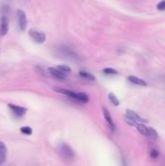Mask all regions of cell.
Listing matches in <instances>:
<instances>
[{"label":"cell","instance_id":"cell-1","mask_svg":"<svg viewBox=\"0 0 165 166\" xmlns=\"http://www.w3.org/2000/svg\"><path fill=\"white\" fill-rule=\"evenodd\" d=\"M17 17H18V23L20 28L21 30H24L27 25V19L25 13L23 10H18L17 11Z\"/></svg>","mask_w":165,"mask_h":166},{"label":"cell","instance_id":"cell-2","mask_svg":"<svg viewBox=\"0 0 165 166\" xmlns=\"http://www.w3.org/2000/svg\"><path fill=\"white\" fill-rule=\"evenodd\" d=\"M29 36L31 37L36 43H39V44L44 43L46 40V35L41 31H37V30H30Z\"/></svg>","mask_w":165,"mask_h":166},{"label":"cell","instance_id":"cell-3","mask_svg":"<svg viewBox=\"0 0 165 166\" xmlns=\"http://www.w3.org/2000/svg\"><path fill=\"white\" fill-rule=\"evenodd\" d=\"M60 152H61V154L63 155L64 157H66V158H69L71 159L74 157V152L72 150V148L70 146H68L67 144H61V146H60Z\"/></svg>","mask_w":165,"mask_h":166},{"label":"cell","instance_id":"cell-4","mask_svg":"<svg viewBox=\"0 0 165 166\" xmlns=\"http://www.w3.org/2000/svg\"><path fill=\"white\" fill-rule=\"evenodd\" d=\"M9 29V21L6 16H3L1 17V21H0V35L1 36H5Z\"/></svg>","mask_w":165,"mask_h":166},{"label":"cell","instance_id":"cell-5","mask_svg":"<svg viewBox=\"0 0 165 166\" xmlns=\"http://www.w3.org/2000/svg\"><path fill=\"white\" fill-rule=\"evenodd\" d=\"M8 107L11 109L12 112L14 113L17 117H23V116H24V114L26 113V111H27L26 108L20 107V106H17V105H13V104H8Z\"/></svg>","mask_w":165,"mask_h":166},{"label":"cell","instance_id":"cell-6","mask_svg":"<svg viewBox=\"0 0 165 166\" xmlns=\"http://www.w3.org/2000/svg\"><path fill=\"white\" fill-rule=\"evenodd\" d=\"M49 70V73L51 74V76H54L56 79H60V80H65L66 79V73H64L62 71H60L58 68H54V67H50L48 68Z\"/></svg>","mask_w":165,"mask_h":166},{"label":"cell","instance_id":"cell-7","mask_svg":"<svg viewBox=\"0 0 165 166\" xmlns=\"http://www.w3.org/2000/svg\"><path fill=\"white\" fill-rule=\"evenodd\" d=\"M126 117H129L130 120H132L133 121H135V122H144V121H147L146 120L144 119H142V117L138 115V114H136L135 112H133L131 110H129V109H127L126 111Z\"/></svg>","mask_w":165,"mask_h":166},{"label":"cell","instance_id":"cell-8","mask_svg":"<svg viewBox=\"0 0 165 166\" xmlns=\"http://www.w3.org/2000/svg\"><path fill=\"white\" fill-rule=\"evenodd\" d=\"M54 90L58 91L59 93H62V94H65L69 96L70 98L76 100L77 101V93L74 92V91H71V90H68V89H61V87H54Z\"/></svg>","mask_w":165,"mask_h":166},{"label":"cell","instance_id":"cell-9","mask_svg":"<svg viewBox=\"0 0 165 166\" xmlns=\"http://www.w3.org/2000/svg\"><path fill=\"white\" fill-rule=\"evenodd\" d=\"M128 81L131 82L132 84H134V85H138V86H148V84L144 80H142V79H140V78H137L135 76H129Z\"/></svg>","mask_w":165,"mask_h":166},{"label":"cell","instance_id":"cell-10","mask_svg":"<svg viewBox=\"0 0 165 166\" xmlns=\"http://www.w3.org/2000/svg\"><path fill=\"white\" fill-rule=\"evenodd\" d=\"M103 114H104V117H105L106 121L108 122V124H109L110 127L114 130L115 129V124H114V121H113V120H112V117L110 115L109 111H108L106 108H103Z\"/></svg>","mask_w":165,"mask_h":166},{"label":"cell","instance_id":"cell-11","mask_svg":"<svg viewBox=\"0 0 165 166\" xmlns=\"http://www.w3.org/2000/svg\"><path fill=\"white\" fill-rule=\"evenodd\" d=\"M135 126L137 127V129L139 130V132L141 134H143L144 136L149 137V127H147L145 124H139V122H136Z\"/></svg>","mask_w":165,"mask_h":166},{"label":"cell","instance_id":"cell-12","mask_svg":"<svg viewBox=\"0 0 165 166\" xmlns=\"http://www.w3.org/2000/svg\"><path fill=\"white\" fill-rule=\"evenodd\" d=\"M7 156V148L5 146V144L0 141V161H5Z\"/></svg>","mask_w":165,"mask_h":166},{"label":"cell","instance_id":"cell-13","mask_svg":"<svg viewBox=\"0 0 165 166\" xmlns=\"http://www.w3.org/2000/svg\"><path fill=\"white\" fill-rule=\"evenodd\" d=\"M89 95L84 92H79L77 93V101L82 102V103H88L89 102Z\"/></svg>","mask_w":165,"mask_h":166},{"label":"cell","instance_id":"cell-14","mask_svg":"<svg viewBox=\"0 0 165 166\" xmlns=\"http://www.w3.org/2000/svg\"><path fill=\"white\" fill-rule=\"evenodd\" d=\"M79 75L84 78V79H86V80H89V81H94L95 80V77L92 75V74H90L89 72H86V71H80Z\"/></svg>","mask_w":165,"mask_h":166},{"label":"cell","instance_id":"cell-15","mask_svg":"<svg viewBox=\"0 0 165 166\" xmlns=\"http://www.w3.org/2000/svg\"><path fill=\"white\" fill-rule=\"evenodd\" d=\"M108 96H109V99H110V101L112 102L113 105H115V106H119V105H120V100L117 98V96L114 93L110 92Z\"/></svg>","mask_w":165,"mask_h":166},{"label":"cell","instance_id":"cell-16","mask_svg":"<svg viewBox=\"0 0 165 166\" xmlns=\"http://www.w3.org/2000/svg\"><path fill=\"white\" fill-rule=\"evenodd\" d=\"M20 132L24 134V135H31L32 134V129L31 127H29V126H23V127H20Z\"/></svg>","mask_w":165,"mask_h":166},{"label":"cell","instance_id":"cell-17","mask_svg":"<svg viewBox=\"0 0 165 166\" xmlns=\"http://www.w3.org/2000/svg\"><path fill=\"white\" fill-rule=\"evenodd\" d=\"M103 73L106 74V75H117L118 71L114 68H105L103 69Z\"/></svg>","mask_w":165,"mask_h":166},{"label":"cell","instance_id":"cell-18","mask_svg":"<svg viewBox=\"0 0 165 166\" xmlns=\"http://www.w3.org/2000/svg\"><path fill=\"white\" fill-rule=\"evenodd\" d=\"M58 69L60 70V71H62L64 73H69V72H71V68L68 66V65H63V64H60L58 66Z\"/></svg>","mask_w":165,"mask_h":166},{"label":"cell","instance_id":"cell-19","mask_svg":"<svg viewBox=\"0 0 165 166\" xmlns=\"http://www.w3.org/2000/svg\"><path fill=\"white\" fill-rule=\"evenodd\" d=\"M149 137H151V139L157 138V133H156V131L151 127H149Z\"/></svg>","mask_w":165,"mask_h":166},{"label":"cell","instance_id":"cell-20","mask_svg":"<svg viewBox=\"0 0 165 166\" xmlns=\"http://www.w3.org/2000/svg\"><path fill=\"white\" fill-rule=\"evenodd\" d=\"M156 9H157L158 11H165V0L160 1L157 5H156Z\"/></svg>","mask_w":165,"mask_h":166},{"label":"cell","instance_id":"cell-21","mask_svg":"<svg viewBox=\"0 0 165 166\" xmlns=\"http://www.w3.org/2000/svg\"><path fill=\"white\" fill-rule=\"evenodd\" d=\"M151 158H156V157L158 156V155H159V152H157V150H155V149H153V150L151 151Z\"/></svg>","mask_w":165,"mask_h":166},{"label":"cell","instance_id":"cell-22","mask_svg":"<svg viewBox=\"0 0 165 166\" xmlns=\"http://www.w3.org/2000/svg\"><path fill=\"white\" fill-rule=\"evenodd\" d=\"M2 163V161H0V164H1Z\"/></svg>","mask_w":165,"mask_h":166}]
</instances>
